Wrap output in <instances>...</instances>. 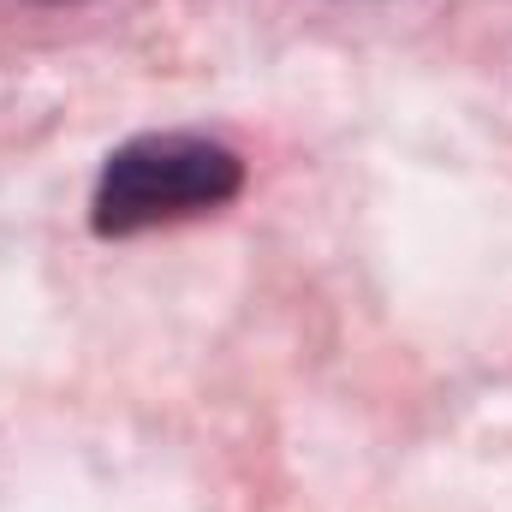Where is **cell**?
Listing matches in <instances>:
<instances>
[{
    "mask_svg": "<svg viewBox=\"0 0 512 512\" xmlns=\"http://www.w3.org/2000/svg\"><path fill=\"white\" fill-rule=\"evenodd\" d=\"M239 191V155L209 137H137L126 143L96 191V227L137 233L155 221L221 209Z\"/></svg>",
    "mask_w": 512,
    "mask_h": 512,
    "instance_id": "cell-1",
    "label": "cell"
}]
</instances>
